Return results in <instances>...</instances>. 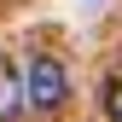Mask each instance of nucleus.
<instances>
[{"label":"nucleus","mask_w":122,"mask_h":122,"mask_svg":"<svg viewBox=\"0 0 122 122\" xmlns=\"http://www.w3.org/2000/svg\"><path fill=\"white\" fill-rule=\"evenodd\" d=\"M105 116L122 122V76H111V81H105Z\"/></svg>","instance_id":"7ed1b4c3"},{"label":"nucleus","mask_w":122,"mask_h":122,"mask_svg":"<svg viewBox=\"0 0 122 122\" xmlns=\"http://www.w3.org/2000/svg\"><path fill=\"white\" fill-rule=\"evenodd\" d=\"M64 99H70V76H64V64H58L52 52L29 58V70H23V105H29L35 116H52V111H64Z\"/></svg>","instance_id":"f257e3e1"},{"label":"nucleus","mask_w":122,"mask_h":122,"mask_svg":"<svg viewBox=\"0 0 122 122\" xmlns=\"http://www.w3.org/2000/svg\"><path fill=\"white\" fill-rule=\"evenodd\" d=\"M23 111H29L23 105V70L12 64V58H0V122H12Z\"/></svg>","instance_id":"f03ea898"}]
</instances>
